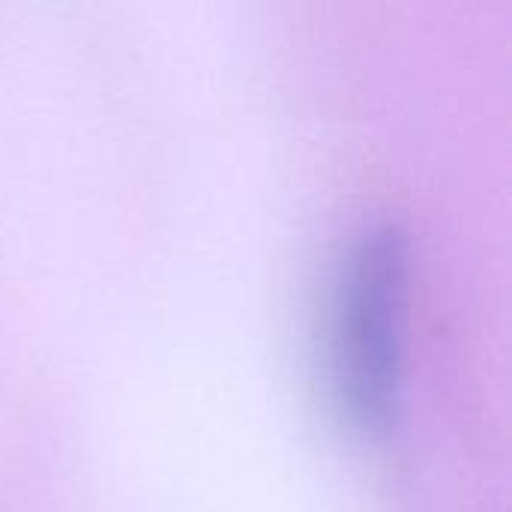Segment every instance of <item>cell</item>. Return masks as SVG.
<instances>
[{"label":"cell","instance_id":"cell-1","mask_svg":"<svg viewBox=\"0 0 512 512\" xmlns=\"http://www.w3.org/2000/svg\"><path fill=\"white\" fill-rule=\"evenodd\" d=\"M405 330V252L390 231H375L351 252L336 291L330 369L345 414L378 429L399 393Z\"/></svg>","mask_w":512,"mask_h":512}]
</instances>
